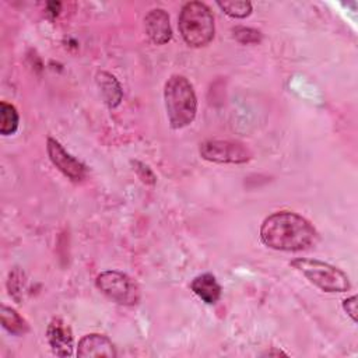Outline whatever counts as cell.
Returning <instances> with one entry per match:
<instances>
[{
	"label": "cell",
	"mask_w": 358,
	"mask_h": 358,
	"mask_svg": "<svg viewBox=\"0 0 358 358\" xmlns=\"http://www.w3.org/2000/svg\"><path fill=\"white\" fill-rule=\"evenodd\" d=\"M18 129V112L7 102L0 103V133L3 136H11Z\"/></svg>",
	"instance_id": "14"
},
{
	"label": "cell",
	"mask_w": 358,
	"mask_h": 358,
	"mask_svg": "<svg viewBox=\"0 0 358 358\" xmlns=\"http://www.w3.org/2000/svg\"><path fill=\"white\" fill-rule=\"evenodd\" d=\"M1 324L13 336H24L29 330L25 319L15 309L6 305L1 306Z\"/></svg>",
	"instance_id": "13"
},
{
	"label": "cell",
	"mask_w": 358,
	"mask_h": 358,
	"mask_svg": "<svg viewBox=\"0 0 358 358\" xmlns=\"http://www.w3.org/2000/svg\"><path fill=\"white\" fill-rule=\"evenodd\" d=\"M96 84L102 92L106 105L109 108H116L123 98V91L116 77L108 71H99L96 74Z\"/></svg>",
	"instance_id": "12"
},
{
	"label": "cell",
	"mask_w": 358,
	"mask_h": 358,
	"mask_svg": "<svg viewBox=\"0 0 358 358\" xmlns=\"http://www.w3.org/2000/svg\"><path fill=\"white\" fill-rule=\"evenodd\" d=\"M77 357L87 358V357H108L113 358L116 357V350L112 341L98 333L85 334L80 341L77 347Z\"/></svg>",
	"instance_id": "10"
},
{
	"label": "cell",
	"mask_w": 358,
	"mask_h": 358,
	"mask_svg": "<svg viewBox=\"0 0 358 358\" xmlns=\"http://www.w3.org/2000/svg\"><path fill=\"white\" fill-rule=\"evenodd\" d=\"M201 158L217 164H245L252 159V151L239 141L207 140L200 144Z\"/></svg>",
	"instance_id": "6"
},
{
	"label": "cell",
	"mask_w": 358,
	"mask_h": 358,
	"mask_svg": "<svg viewBox=\"0 0 358 358\" xmlns=\"http://www.w3.org/2000/svg\"><path fill=\"white\" fill-rule=\"evenodd\" d=\"M46 338L52 352L57 357H70L73 354V333L70 326L60 317L52 319L46 329Z\"/></svg>",
	"instance_id": "8"
},
{
	"label": "cell",
	"mask_w": 358,
	"mask_h": 358,
	"mask_svg": "<svg viewBox=\"0 0 358 358\" xmlns=\"http://www.w3.org/2000/svg\"><path fill=\"white\" fill-rule=\"evenodd\" d=\"M232 32H234V38L242 45H255L262 41L260 31L249 27H235Z\"/></svg>",
	"instance_id": "16"
},
{
	"label": "cell",
	"mask_w": 358,
	"mask_h": 358,
	"mask_svg": "<svg viewBox=\"0 0 358 358\" xmlns=\"http://www.w3.org/2000/svg\"><path fill=\"white\" fill-rule=\"evenodd\" d=\"M266 354H267V355H273V354H274V355H285V354L281 352V351H267Z\"/></svg>",
	"instance_id": "20"
},
{
	"label": "cell",
	"mask_w": 358,
	"mask_h": 358,
	"mask_svg": "<svg viewBox=\"0 0 358 358\" xmlns=\"http://www.w3.org/2000/svg\"><path fill=\"white\" fill-rule=\"evenodd\" d=\"M217 6L232 18H246L252 13L250 1H217Z\"/></svg>",
	"instance_id": "15"
},
{
	"label": "cell",
	"mask_w": 358,
	"mask_h": 358,
	"mask_svg": "<svg viewBox=\"0 0 358 358\" xmlns=\"http://www.w3.org/2000/svg\"><path fill=\"white\" fill-rule=\"evenodd\" d=\"M316 229L302 215L292 211H277L260 227L262 242L274 250L298 252L316 241Z\"/></svg>",
	"instance_id": "1"
},
{
	"label": "cell",
	"mask_w": 358,
	"mask_h": 358,
	"mask_svg": "<svg viewBox=\"0 0 358 358\" xmlns=\"http://www.w3.org/2000/svg\"><path fill=\"white\" fill-rule=\"evenodd\" d=\"M46 150L52 164L66 178H69L73 182H81L85 178L87 168L84 166V164H81L78 159L70 155L57 140L49 137L46 143Z\"/></svg>",
	"instance_id": "7"
},
{
	"label": "cell",
	"mask_w": 358,
	"mask_h": 358,
	"mask_svg": "<svg viewBox=\"0 0 358 358\" xmlns=\"http://www.w3.org/2000/svg\"><path fill=\"white\" fill-rule=\"evenodd\" d=\"M145 34L155 45L168 43L172 38L169 15L162 8H154L144 17Z\"/></svg>",
	"instance_id": "9"
},
{
	"label": "cell",
	"mask_w": 358,
	"mask_h": 358,
	"mask_svg": "<svg viewBox=\"0 0 358 358\" xmlns=\"http://www.w3.org/2000/svg\"><path fill=\"white\" fill-rule=\"evenodd\" d=\"M96 288L109 299L119 305H137L141 296L138 284L127 274L116 270H108L98 274L95 280Z\"/></svg>",
	"instance_id": "5"
},
{
	"label": "cell",
	"mask_w": 358,
	"mask_h": 358,
	"mask_svg": "<svg viewBox=\"0 0 358 358\" xmlns=\"http://www.w3.org/2000/svg\"><path fill=\"white\" fill-rule=\"evenodd\" d=\"M179 31L183 41L192 48H203L214 38V17L201 1L186 3L179 14Z\"/></svg>",
	"instance_id": "3"
},
{
	"label": "cell",
	"mask_w": 358,
	"mask_h": 358,
	"mask_svg": "<svg viewBox=\"0 0 358 358\" xmlns=\"http://www.w3.org/2000/svg\"><path fill=\"white\" fill-rule=\"evenodd\" d=\"M190 288L203 302L208 305L215 303L221 296V285L218 284L217 278L210 273H204L194 277L190 284Z\"/></svg>",
	"instance_id": "11"
},
{
	"label": "cell",
	"mask_w": 358,
	"mask_h": 358,
	"mask_svg": "<svg viewBox=\"0 0 358 358\" xmlns=\"http://www.w3.org/2000/svg\"><path fill=\"white\" fill-rule=\"evenodd\" d=\"M166 116L172 129L190 124L197 112V98L190 81L179 74L168 78L164 90Z\"/></svg>",
	"instance_id": "2"
},
{
	"label": "cell",
	"mask_w": 358,
	"mask_h": 358,
	"mask_svg": "<svg viewBox=\"0 0 358 358\" xmlns=\"http://www.w3.org/2000/svg\"><path fill=\"white\" fill-rule=\"evenodd\" d=\"M289 264L324 292H345L351 287L347 274L326 262L298 257Z\"/></svg>",
	"instance_id": "4"
},
{
	"label": "cell",
	"mask_w": 358,
	"mask_h": 358,
	"mask_svg": "<svg viewBox=\"0 0 358 358\" xmlns=\"http://www.w3.org/2000/svg\"><path fill=\"white\" fill-rule=\"evenodd\" d=\"M343 308L347 312V315L352 319V322H357V296L352 295L343 301Z\"/></svg>",
	"instance_id": "19"
},
{
	"label": "cell",
	"mask_w": 358,
	"mask_h": 358,
	"mask_svg": "<svg viewBox=\"0 0 358 358\" xmlns=\"http://www.w3.org/2000/svg\"><path fill=\"white\" fill-rule=\"evenodd\" d=\"M7 287H8V292L10 295L18 301V295L24 287V280H22V274L20 270H13L8 275V281H7Z\"/></svg>",
	"instance_id": "17"
},
{
	"label": "cell",
	"mask_w": 358,
	"mask_h": 358,
	"mask_svg": "<svg viewBox=\"0 0 358 358\" xmlns=\"http://www.w3.org/2000/svg\"><path fill=\"white\" fill-rule=\"evenodd\" d=\"M131 164H133V166H134L133 169L136 171L137 176L140 178V180H141L143 183H145V185H154V183L157 182V178H155L154 172H152L145 164H143V162H140V161H133Z\"/></svg>",
	"instance_id": "18"
}]
</instances>
